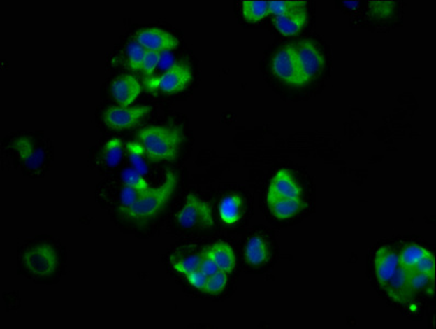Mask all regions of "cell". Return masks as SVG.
<instances>
[{
    "label": "cell",
    "mask_w": 436,
    "mask_h": 329,
    "mask_svg": "<svg viewBox=\"0 0 436 329\" xmlns=\"http://www.w3.org/2000/svg\"><path fill=\"white\" fill-rule=\"evenodd\" d=\"M137 139L150 162H173L180 154L184 133L177 125H150L140 130Z\"/></svg>",
    "instance_id": "obj_1"
},
{
    "label": "cell",
    "mask_w": 436,
    "mask_h": 329,
    "mask_svg": "<svg viewBox=\"0 0 436 329\" xmlns=\"http://www.w3.org/2000/svg\"><path fill=\"white\" fill-rule=\"evenodd\" d=\"M179 178L173 172H168L163 185L150 188L143 193L131 208L122 209L121 213L125 218L135 223H145L156 218L167 206L171 197L177 189Z\"/></svg>",
    "instance_id": "obj_2"
},
{
    "label": "cell",
    "mask_w": 436,
    "mask_h": 329,
    "mask_svg": "<svg viewBox=\"0 0 436 329\" xmlns=\"http://www.w3.org/2000/svg\"><path fill=\"white\" fill-rule=\"evenodd\" d=\"M177 220L184 228L213 227V209L210 203L190 193L184 206L177 213Z\"/></svg>",
    "instance_id": "obj_3"
},
{
    "label": "cell",
    "mask_w": 436,
    "mask_h": 329,
    "mask_svg": "<svg viewBox=\"0 0 436 329\" xmlns=\"http://www.w3.org/2000/svg\"><path fill=\"white\" fill-rule=\"evenodd\" d=\"M192 71L185 64L171 66L160 76L152 77L145 81L150 90H160L165 94H177L188 88L192 81Z\"/></svg>",
    "instance_id": "obj_4"
},
{
    "label": "cell",
    "mask_w": 436,
    "mask_h": 329,
    "mask_svg": "<svg viewBox=\"0 0 436 329\" xmlns=\"http://www.w3.org/2000/svg\"><path fill=\"white\" fill-rule=\"evenodd\" d=\"M23 265L31 274L38 278L51 276L59 268V255L51 245L40 244L23 255Z\"/></svg>",
    "instance_id": "obj_5"
},
{
    "label": "cell",
    "mask_w": 436,
    "mask_h": 329,
    "mask_svg": "<svg viewBox=\"0 0 436 329\" xmlns=\"http://www.w3.org/2000/svg\"><path fill=\"white\" fill-rule=\"evenodd\" d=\"M272 69L275 76L287 84L304 86L305 81L297 59L295 46H285L274 55Z\"/></svg>",
    "instance_id": "obj_6"
},
{
    "label": "cell",
    "mask_w": 436,
    "mask_h": 329,
    "mask_svg": "<svg viewBox=\"0 0 436 329\" xmlns=\"http://www.w3.org/2000/svg\"><path fill=\"white\" fill-rule=\"evenodd\" d=\"M297 59L305 85L319 76L325 67V56L318 46L310 40H304L295 46Z\"/></svg>",
    "instance_id": "obj_7"
},
{
    "label": "cell",
    "mask_w": 436,
    "mask_h": 329,
    "mask_svg": "<svg viewBox=\"0 0 436 329\" xmlns=\"http://www.w3.org/2000/svg\"><path fill=\"white\" fill-rule=\"evenodd\" d=\"M152 108L148 106H111L103 115L104 123L112 130L124 131L136 127Z\"/></svg>",
    "instance_id": "obj_8"
},
{
    "label": "cell",
    "mask_w": 436,
    "mask_h": 329,
    "mask_svg": "<svg viewBox=\"0 0 436 329\" xmlns=\"http://www.w3.org/2000/svg\"><path fill=\"white\" fill-rule=\"evenodd\" d=\"M136 42L147 51L164 52L171 51L179 46V40L173 33L159 28H148L137 33Z\"/></svg>",
    "instance_id": "obj_9"
},
{
    "label": "cell",
    "mask_w": 436,
    "mask_h": 329,
    "mask_svg": "<svg viewBox=\"0 0 436 329\" xmlns=\"http://www.w3.org/2000/svg\"><path fill=\"white\" fill-rule=\"evenodd\" d=\"M302 188L293 177L292 174L289 170L281 169L272 179L266 197L297 199L302 197Z\"/></svg>",
    "instance_id": "obj_10"
},
{
    "label": "cell",
    "mask_w": 436,
    "mask_h": 329,
    "mask_svg": "<svg viewBox=\"0 0 436 329\" xmlns=\"http://www.w3.org/2000/svg\"><path fill=\"white\" fill-rule=\"evenodd\" d=\"M374 267H375L378 281L385 286L391 281L400 267L399 255H397L388 246H384L376 253Z\"/></svg>",
    "instance_id": "obj_11"
},
{
    "label": "cell",
    "mask_w": 436,
    "mask_h": 329,
    "mask_svg": "<svg viewBox=\"0 0 436 329\" xmlns=\"http://www.w3.org/2000/svg\"><path fill=\"white\" fill-rule=\"evenodd\" d=\"M112 94L119 106H130L140 97L142 86L132 75L117 77L111 85Z\"/></svg>",
    "instance_id": "obj_12"
},
{
    "label": "cell",
    "mask_w": 436,
    "mask_h": 329,
    "mask_svg": "<svg viewBox=\"0 0 436 329\" xmlns=\"http://www.w3.org/2000/svg\"><path fill=\"white\" fill-rule=\"evenodd\" d=\"M13 146L23 164L30 169H38L45 160V153L30 137H18Z\"/></svg>",
    "instance_id": "obj_13"
},
{
    "label": "cell",
    "mask_w": 436,
    "mask_h": 329,
    "mask_svg": "<svg viewBox=\"0 0 436 329\" xmlns=\"http://www.w3.org/2000/svg\"><path fill=\"white\" fill-rule=\"evenodd\" d=\"M386 290L391 299L399 303H406L411 299L414 291L410 286V269L399 267L393 278L385 284Z\"/></svg>",
    "instance_id": "obj_14"
},
{
    "label": "cell",
    "mask_w": 436,
    "mask_h": 329,
    "mask_svg": "<svg viewBox=\"0 0 436 329\" xmlns=\"http://www.w3.org/2000/svg\"><path fill=\"white\" fill-rule=\"evenodd\" d=\"M266 201L272 214L279 220L293 218L306 208V203L303 201L302 197L289 199V197H266Z\"/></svg>",
    "instance_id": "obj_15"
},
{
    "label": "cell",
    "mask_w": 436,
    "mask_h": 329,
    "mask_svg": "<svg viewBox=\"0 0 436 329\" xmlns=\"http://www.w3.org/2000/svg\"><path fill=\"white\" fill-rule=\"evenodd\" d=\"M307 21H308V13H307L306 8L273 18L274 26L281 34L285 36H295L300 32L306 26Z\"/></svg>",
    "instance_id": "obj_16"
},
{
    "label": "cell",
    "mask_w": 436,
    "mask_h": 329,
    "mask_svg": "<svg viewBox=\"0 0 436 329\" xmlns=\"http://www.w3.org/2000/svg\"><path fill=\"white\" fill-rule=\"evenodd\" d=\"M204 253L216 263L219 271H223L225 274H231L236 267L235 253L231 246L225 241H217L211 247H208Z\"/></svg>",
    "instance_id": "obj_17"
},
{
    "label": "cell",
    "mask_w": 436,
    "mask_h": 329,
    "mask_svg": "<svg viewBox=\"0 0 436 329\" xmlns=\"http://www.w3.org/2000/svg\"><path fill=\"white\" fill-rule=\"evenodd\" d=\"M219 216L224 223L228 225L238 223L244 216V197L240 195L224 197L219 204Z\"/></svg>",
    "instance_id": "obj_18"
},
{
    "label": "cell",
    "mask_w": 436,
    "mask_h": 329,
    "mask_svg": "<svg viewBox=\"0 0 436 329\" xmlns=\"http://www.w3.org/2000/svg\"><path fill=\"white\" fill-rule=\"evenodd\" d=\"M247 261L252 266H261L268 262L270 257V248L268 241L261 236H254L249 239L245 249Z\"/></svg>",
    "instance_id": "obj_19"
},
{
    "label": "cell",
    "mask_w": 436,
    "mask_h": 329,
    "mask_svg": "<svg viewBox=\"0 0 436 329\" xmlns=\"http://www.w3.org/2000/svg\"><path fill=\"white\" fill-rule=\"evenodd\" d=\"M269 15V1L246 0L242 3V15L248 22H259Z\"/></svg>",
    "instance_id": "obj_20"
},
{
    "label": "cell",
    "mask_w": 436,
    "mask_h": 329,
    "mask_svg": "<svg viewBox=\"0 0 436 329\" xmlns=\"http://www.w3.org/2000/svg\"><path fill=\"white\" fill-rule=\"evenodd\" d=\"M103 160L109 167H117L124 158V143L122 139H111L103 146Z\"/></svg>",
    "instance_id": "obj_21"
},
{
    "label": "cell",
    "mask_w": 436,
    "mask_h": 329,
    "mask_svg": "<svg viewBox=\"0 0 436 329\" xmlns=\"http://www.w3.org/2000/svg\"><path fill=\"white\" fill-rule=\"evenodd\" d=\"M126 152L129 160L132 162L135 169L138 170L143 175H146L150 167L144 160V156H146L144 146L140 142L127 143Z\"/></svg>",
    "instance_id": "obj_22"
},
{
    "label": "cell",
    "mask_w": 436,
    "mask_h": 329,
    "mask_svg": "<svg viewBox=\"0 0 436 329\" xmlns=\"http://www.w3.org/2000/svg\"><path fill=\"white\" fill-rule=\"evenodd\" d=\"M429 251H426V248L421 247V246L411 245L406 246L405 248L401 251L399 255V261H400L401 266L406 267V268L412 269L416 266L419 260L426 255Z\"/></svg>",
    "instance_id": "obj_23"
},
{
    "label": "cell",
    "mask_w": 436,
    "mask_h": 329,
    "mask_svg": "<svg viewBox=\"0 0 436 329\" xmlns=\"http://www.w3.org/2000/svg\"><path fill=\"white\" fill-rule=\"evenodd\" d=\"M307 3L300 0H281V1H269L270 15L274 17L286 15L293 11L300 10L306 8Z\"/></svg>",
    "instance_id": "obj_24"
},
{
    "label": "cell",
    "mask_w": 436,
    "mask_h": 329,
    "mask_svg": "<svg viewBox=\"0 0 436 329\" xmlns=\"http://www.w3.org/2000/svg\"><path fill=\"white\" fill-rule=\"evenodd\" d=\"M147 50L138 42H132L127 46V64L132 71H142L143 62Z\"/></svg>",
    "instance_id": "obj_25"
},
{
    "label": "cell",
    "mask_w": 436,
    "mask_h": 329,
    "mask_svg": "<svg viewBox=\"0 0 436 329\" xmlns=\"http://www.w3.org/2000/svg\"><path fill=\"white\" fill-rule=\"evenodd\" d=\"M123 183L125 186L135 188L137 190L147 191L150 189V183L145 179L144 175L135 168H127L122 174Z\"/></svg>",
    "instance_id": "obj_26"
},
{
    "label": "cell",
    "mask_w": 436,
    "mask_h": 329,
    "mask_svg": "<svg viewBox=\"0 0 436 329\" xmlns=\"http://www.w3.org/2000/svg\"><path fill=\"white\" fill-rule=\"evenodd\" d=\"M202 257H203V253H202V255H194V256L187 257V258L182 259V260H179L173 263V268H175V270H177V272L184 274L185 276H189V274L200 269Z\"/></svg>",
    "instance_id": "obj_27"
},
{
    "label": "cell",
    "mask_w": 436,
    "mask_h": 329,
    "mask_svg": "<svg viewBox=\"0 0 436 329\" xmlns=\"http://www.w3.org/2000/svg\"><path fill=\"white\" fill-rule=\"evenodd\" d=\"M228 284V274L223 271H218L217 274L208 276V284H206L204 292L210 294H218L225 290Z\"/></svg>",
    "instance_id": "obj_28"
},
{
    "label": "cell",
    "mask_w": 436,
    "mask_h": 329,
    "mask_svg": "<svg viewBox=\"0 0 436 329\" xmlns=\"http://www.w3.org/2000/svg\"><path fill=\"white\" fill-rule=\"evenodd\" d=\"M434 276L429 274H421L418 271L410 269V286L412 291L418 292L423 290L424 288L429 286L430 282L433 281Z\"/></svg>",
    "instance_id": "obj_29"
},
{
    "label": "cell",
    "mask_w": 436,
    "mask_h": 329,
    "mask_svg": "<svg viewBox=\"0 0 436 329\" xmlns=\"http://www.w3.org/2000/svg\"><path fill=\"white\" fill-rule=\"evenodd\" d=\"M144 192L145 191L137 190L135 188L124 185L122 191H121V203H122L121 210L122 209L131 208L132 205H134L138 201V199L142 197Z\"/></svg>",
    "instance_id": "obj_30"
},
{
    "label": "cell",
    "mask_w": 436,
    "mask_h": 329,
    "mask_svg": "<svg viewBox=\"0 0 436 329\" xmlns=\"http://www.w3.org/2000/svg\"><path fill=\"white\" fill-rule=\"evenodd\" d=\"M412 270L434 276V272H435V259H434L433 255H432L430 251H428V253L419 260L416 266L412 268Z\"/></svg>",
    "instance_id": "obj_31"
},
{
    "label": "cell",
    "mask_w": 436,
    "mask_h": 329,
    "mask_svg": "<svg viewBox=\"0 0 436 329\" xmlns=\"http://www.w3.org/2000/svg\"><path fill=\"white\" fill-rule=\"evenodd\" d=\"M163 53L159 52L147 51L146 55H145L144 62H143L142 71H144L145 75L150 76L155 71L156 67L159 64L160 59H161Z\"/></svg>",
    "instance_id": "obj_32"
},
{
    "label": "cell",
    "mask_w": 436,
    "mask_h": 329,
    "mask_svg": "<svg viewBox=\"0 0 436 329\" xmlns=\"http://www.w3.org/2000/svg\"><path fill=\"white\" fill-rule=\"evenodd\" d=\"M187 279H188L189 284H190L193 288L201 290V291H204L206 284H208V276L198 269V270L194 271L192 274L187 276Z\"/></svg>",
    "instance_id": "obj_33"
},
{
    "label": "cell",
    "mask_w": 436,
    "mask_h": 329,
    "mask_svg": "<svg viewBox=\"0 0 436 329\" xmlns=\"http://www.w3.org/2000/svg\"><path fill=\"white\" fill-rule=\"evenodd\" d=\"M370 5V10L373 11L374 15L378 17H385V15H391L395 4L391 1H372Z\"/></svg>",
    "instance_id": "obj_34"
},
{
    "label": "cell",
    "mask_w": 436,
    "mask_h": 329,
    "mask_svg": "<svg viewBox=\"0 0 436 329\" xmlns=\"http://www.w3.org/2000/svg\"><path fill=\"white\" fill-rule=\"evenodd\" d=\"M200 270L206 276H212L213 274H217L219 269L216 266V263L203 253V257H202V261H201Z\"/></svg>",
    "instance_id": "obj_35"
}]
</instances>
